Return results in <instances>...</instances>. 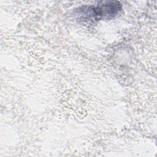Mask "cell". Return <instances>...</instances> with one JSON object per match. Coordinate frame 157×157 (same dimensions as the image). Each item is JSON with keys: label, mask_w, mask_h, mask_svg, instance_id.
<instances>
[{"label": "cell", "mask_w": 157, "mask_h": 157, "mask_svg": "<svg viewBox=\"0 0 157 157\" xmlns=\"http://www.w3.org/2000/svg\"><path fill=\"white\" fill-rule=\"evenodd\" d=\"M122 6L118 1L101 2L96 6H84L74 11V16L78 22L93 24L102 20H110L120 14Z\"/></svg>", "instance_id": "1"}]
</instances>
